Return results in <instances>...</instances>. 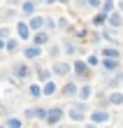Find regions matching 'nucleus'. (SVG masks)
Listing matches in <instances>:
<instances>
[{
	"mask_svg": "<svg viewBox=\"0 0 123 128\" xmlns=\"http://www.w3.org/2000/svg\"><path fill=\"white\" fill-rule=\"evenodd\" d=\"M16 37H19V40H28V37H30V28H28L26 21H19V24H16Z\"/></svg>",
	"mask_w": 123,
	"mask_h": 128,
	"instance_id": "obj_19",
	"label": "nucleus"
},
{
	"mask_svg": "<svg viewBox=\"0 0 123 128\" xmlns=\"http://www.w3.org/2000/svg\"><path fill=\"white\" fill-rule=\"evenodd\" d=\"M42 2H47V5H53V2H56V0H42Z\"/></svg>",
	"mask_w": 123,
	"mask_h": 128,
	"instance_id": "obj_40",
	"label": "nucleus"
},
{
	"mask_svg": "<svg viewBox=\"0 0 123 128\" xmlns=\"http://www.w3.org/2000/svg\"><path fill=\"white\" fill-rule=\"evenodd\" d=\"M100 65H102V70H105L107 74L121 70V61H116V58H100Z\"/></svg>",
	"mask_w": 123,
	"mask_h": 128,
	"instance_id": "obj_9",
	"label": "nucleus"
},
{
	"mask_svg": "<svg viewBox=\"0 0 123 128\" xmlns=\"http://www.w3.org/2000/svg\"><path fill=\"white\" fill-rule=\"evenodd\" d=\"M5 51L7 54H16L19 51V40H7L5 42Z\"/></svg>",
	"mask_w": 123,
	"mask_h": 128,
	"instance_id": "obj_25",
	"label": "nucleus"
},
{
	"mask_svg": "<svg viewBox=\"0 0 123 128\" xmlns=\"http://www.w3.org/2000/svg\"><path fill=\"white\" fill-rule=\"evenodd\" d=\"M77 88H79L77 82H67V84L60 88V96H63V98H77Z\"/></svg>",
	"mask_w": 123,
	"mask_h": 128,
	"instance_id": "obj_16",
	"label": "nucleus"
},
{
	"mask_svg": "<svg viewBox=\"0 0 123 128\" xmlns=\"http://www.w3.org/2000/svg\"><path fill=\"white\" fill-rule=\"evenodd\" d=\"M105 128H112V126H105Z\"/></svg>",
	"mask_w": 123,
	"mask_h": 128,
	"instance_id": "obj_44",
	"label": "nucleus"
},
{
	"mask_svg": "<svg viewBox=\"0 0 123 128\" xmlns=\"http://www.w3.org/2000/svg\"><path fill=\"white\" fill-rule=\"evenodd\" d=\"M63 116H65V110H63V107H49V112H47V121H44V124L58 126L60 121H63Z\"/></svg>",
	"mask_w": 123,
	"mask_h": 128,
	"instance_id": "obj_5",
	"label": "nucleus"
},
{
	"mask_svg": "<svg viewBox=\"0 0 123 128\" xmlns=\"http://www.w3.org/2000/svg\"><path fill=\"white\" fill-rule=\"evenodd\" d=\"M88 7H93V10H100V5H102V0H86Z\"/></svg>",
	"mask_w": 123,
	"mask_h": 128,
	"instance_id": "obj_33",
	"label": "nucleus"
},
{
	"mask_svg": "<svg viewBox=\"0 0 123 128\" xmlns=\"http://www.w3.org/2000/svg\"><path fill=\"white\" fill-rule=\"evenodd\" d=\"M109 119H112V114L107 110H102V107L91 110V114H88V121L95 124V126H107V124H109Z\"/></svg>",
	"mask_w": 123,
	"mask_h": 128,
	"instance_id": "obj_3",
	"label": "nucleus"
},
{
	"mask_svg": "<svg viewBox=\"0 0 123 128\" xmlns=\"http://www.w3.org/2000/svg\"><path fill=\"white\" fill-rule=\"evenodd\" d=\"M56 93H58V86H56V82H53V79H49V82H44V84H42V96L51 98V96H56Z\"/></svg>",
	"mask_w": 123,
	"mask_h": 128,
	"instance_id": "obj_18",
	"label": "nucleus"
},
{
	"mask_svg": "<svg viewBox=\"0 0 123 128\" xmlns=\"http://www.w3.org/2000/svg\"><path fill=\"white\" fill-rule=\"evenodd\" d=\"M60 51H63V49H60L58 44H49V56H53V58H56V61H58V56H60Z\"/></svg>",
	"mask_w": 123,
	"mask_h": 128,
	"instance_id": "obj_30",
	"label": "nucleus"
},
{
	"mask_svg": "<svg viewBox=\"0 0 123 128\" xmlns=\"http://www.w3.org/2000/svg\"><path fill=\"white\" fill-rule=\"evenodd\" d=\"M100 35H102V40H107L112 47H119V37H116V30H114V28H105Z\"/></svg>",
	"mask_w": 123,
	"mask_h": 128,
	"instance_id": "obj_17",
	"label": "nucleus"
},
{
	"mask_svg": "<svg viewBox=\"0 0 123 128\" xmlns=\"http://www.w3.org/2000/svg\"><path fill=\"white\" fill-rule=\"evenodd\" d=\"M51 74H56V77H67V74H72V63L67 61H56L51 68Z\"/></svg>",
	"mask_w": 123,
	"mask_h": 128,
	"instance_id": "obj_6",
	"label": "nucleus"
},
{
	"mask_svg": "<svg viewBox=\"0 0 123 128\" xmlns=\"http://www.w3.org/2000/svg\"><path fill=\"white\" fill-rule=\"evenodd\" d=\"M23 116H26V119H35V107H28V110L23 112Z\"/></svg>",
	"mask_w": 123,
	"mask_h": 128,
	"instance_id": "obj_35",
	"label": "nucleus"
},
{
	"mask_svg": "<svg viewBox=\"0 0 123 128\" xmlns=\"http://www.w3.org/2000/svg\"><path fill=\"white\" fill-rule=\"evenodd\" d=\"M0 37H2V40L9 37V28H7V26H0Z\"/></svg>",
	"mask_w": 123,
	"mask_h": 128,
	"instance_id": "obj_34",
	"label": "nucleus"
},
{
	"mask_svg": "<svg viewBox=\"0 0 123 128\" xmlns=\"http://www.w3.org/2000/svg\"><path fill=\"white\" fill-rule=\"evenodd\" d=\"M74 33H77V35H74L77 40H86V37H88V30H86V28H77Z\"/></svg>",
	"mask_w": 123,
	"mask_h": 128,
	"instance_id": "obj_31",
	"label": "nucleus"
},
{
	"mask_svg": "<svg viewBox=\"0 0 123 128\" xmlns=\"http://www.w3.org/2000/svg\"><path fill=\"white\" fill-rule=\"evenodd\" d=\"M119 12L123 14V0H121V2H119Z\"/></svg>",
	"mask_w": 123,
	"mask_h": 128,
	"instance_id": "obj_39",
	"label": "nucleus"
},
{
	"mask_svg": "<svg viewBox=\"0 0 123 128\" xmlns=\"http://www.w3.org/2000/svg\"><path fill=\"white\" fill-rule=\"evenodd\" d=\"M60 49H63L67 56H77V54H79V47H77V42L72 40V37H65V42H63Z\"/></svg>",
	"mask_w": 123,
	"mask_h": 128,
	"instance_id": "obj_14",
	"label": "nucleus"
},
{
	"mask_svg": "<svg viewBox=\"0 0 123 128\" xmlns=\"http://www.w3.org/2000/svg\"><path fill=\"white\" fill-rule=\"evenodd\" d=\"M91 24H93L95 28H102V26L107 24V14H102V12H98V14H95V16H93V19H91Z\"/></svg>",
	"mask_w": 123,
	"mask_h": 128,
	"instance_id": "obj_22",
	"label": "nucleus"
},
{
	"mask_svg": "<svg viewBox=\"0 0 123 128\" xmlns=\"http://www.w3.org/2000/svg\"><path fill=\"white\" fill-rule=\"evenodd\" d=\"M107 105L121 107V105H123V93L121 91H109V93H107Z\"/></svg>",
	"mask_w": 123,
	"mask_h": 128,
	"instance_id": "obj_15",
	"label": "nucleus"
},
{
	"mask_svg": "<svg viewBox=\"0 0 123 128\" xmlns=\"http://www.w3.org/2000/svg\"><path fill=\"white\" fill-rule=\"evenodd\" d=\"M7 2H9V7L14 10V7H16V5H21V0H7Z\"/></svg>",
	"mask_w": 123,
	"mask_h": 128,
	"instance_id": "obj_36",
	"label": "nucleus"
},
{
	"mask_svg": "<svg viewBox=\"0 0 123 128\" xmlns=\"http://www.w3.org/2000/svg\"><path fill=\"white\" fill-rule=\"evenodd\" d=\"M35 74H37V79H40V84H44V82L51 79V70H47V68H37Z\"/></svg>",
	"mask_w": 123,
	"mask_h": 128,
	"instance_id": "obj_21",
	"label": "nucleus"
},
{
	"mask_svg": "<svg viewBox=\"0 0 123 128\" xmlns=\"http://www.w3.org/2000/svg\"><path fill=\"white\" fill-rule=\"evenodd\" d=\"M107 26L109 28H121L123 26V16H121V12H112V14H107Z\"/></svg>",
	"mask_w": 123,
	"mask_h": 128,
	"instance_id": "obj_13",
	"label": "nucleus"
},
{
	"mask_svg": "<svg viewBox=\"0 0 123 128\" xmlns=\"http://www.w3.org/2000/svg\"><path fill=\"white\" fill-rule=\"evenodd\" d=\"M0 56H2V54H0Z\"/></svg>",
	"mask_w": 123,
	"mask_h": 128,
	"instance_id": "obj_45",
	"label": "nucleus"
},
{
	"mask_svg": "<svg viewBox=\"0 0 123 128\" xmlns=\"http://www.w3.org/2000/svg\"><path fill=\"white\" fill-rule=\"evenodd\" d=\"M58 2H63V5H67V2H70V0H58Z\"/></svg>",
	"mask_w": 123,
	"mask_h": 128,
	"instance_id": "obj_42",
	"label": "nucleus"
},
{
	"mask_svg": "<svg viewBox=\"0 0 123 128\" xmlns=\"http://www.w3.org/2000/svg\"><path fill=\"white\" fill-rule=\"evenodd\" d=\"M26 24H28V28H30V33L44 30V16H37V14H35V16H30Z\"/></svg>",
	"mask_w": 123,
	"mask_h": 128,
	"instance_id": "obj_11",
	"label": "nucleus"
},
{
	"mask_svg": "<svg viewBox=\"0 0 123 128\" xmlns=\"http://www.w3.org/2000/svg\"><path fill=\"white\" fill-rule=\"evenodd\" d=\"M56 28H60V30H72L70 21H67V19H63V16H60V19L56 21Z\"/></svg>",
	"mask_w": 123,
	"mask_h": 128,
	"instance_id": "obj_29",
	"label": "nucleus"
},
{
	"mask_svg": "<svg viewBox=\"0 0 123 128\" xmlns=\"http://www.w3.org/2000/svg\"><path fill=\"white\" fill-rule=\"evenodd\" d=\"M5 128H23V121H21L19 116H7Z\"/></svg>",
	"mask_w": 123,
	"mask_h": 128,
	"instance_id": "obj_24",
	"label": "nucleus"
},
{
	"mask_svg": "<svg viewBox=\"0 0 123 128\" xmlns=\"http://www.w3.org/2000/svg\"><path fill=\"white\" fill-rule=\"evenodd\" d=\"M53 128H67V126H63V124H58V126H53Z\"/></svg>",
	"mask_w": 123,
	"mask_h": 128,
	"instance_id": "obj_41",
	"label": "nucleus"
},
{
	"mask_svg": "<svg viewBox=\"0 0 123 128\" xmlns=\"http://www.w3.org/2000/svg\"><path fill=\"white\" fill-rule=\"evenodd\" d=\"M5 42H7V40H2V37H0V54L5 51Z\"/></svg>",
	"mask_w": 123,
	"mask_h": 128,
	"instance_id": "obj_37",
	"label": "nucleus"
},
{
	"mask_svg": "<svg viewBox=\"0 0 123 128\" xmlns=\"http://www.w3.org/2000/svg\"><path fill=\"white\" fill-rule=\"evenodd\" d=\"M88 40L93 42V44H100V42H102V35H100V33H91V37H88Z\"/></svg>",
	"mask_w": 123,
	"mask_h": 128,
	"instance_id": "obj_32",
	"label": "nucleus"
},
{
	"mask_svg": "<svg viewBox=\"0 0 123 128\" xmlns=\"http://www.w3.org/2000/svg\"><path fill=\"white\" fill-rule=\"evenodd\" d=\"M86 65L91 68V70H93V68H98V65H100V56H95V54H91V56L86 58Z\"/></svg>",
	"mask_w": 123,
	"mask_h": 128,
	"instance_id": "obj_28",
	"label": "nucleus"
},
{
	"mask_svg": "<svg viewBox=\"0 0 123 128\" xmlns=\"http://www.w3.org/2000/svg\"><path fill=\"white\" fill-rule=\"evenodd\" d=\"M72 74H74L79 82H84V84H86V82L91 79V74H93V72H91V68L86 65V61H79V58H77V61L72 63Z\"/></svg>",
	"mask_w": 123,
	"mask_h": 128,
	"instance_id": "obj_2",
	"label": "nucleus"
},
{
	"mask_svg": "<svg viewBox=\"0 0 123 128\" xmlns=\"http://www.w3.org/2000/svg\"><path fill=\"white\" fill-rule=\"evenodd\" d=\"M42 54H44V51H42L40 47H35V44H28V47L23 49V56L28 58V61H37Z\"/></svg>",
	"mask_w": 123,
	"mask_h": 128,
	"instance_id": "obj_12",
	"label": "nucleus"
},
{
	"mask_svg": "<svg viewBox=\"0 0 123 128\" xmlns=\"http://www.w3.org/2000/svg\"><path fill=\"white\" fill-rule=\"evenodd\" d=\"M30 37H33V44H35V47H40V49L47 47V44H51V35L47 30H37V33H33Z\"/></svg>",
	"mask_w": 123,
	"mask_h": 128,
	"instance_id": "obj_7",
	"label": "nucleus"
},
{
	"mask_svg": "<svg viewBox=\"0 0 123 128\" xmlns=\"http://www.w3.org/2000/svg\"><path fill=\"white\" fill-rule=\"evenodd\" d=\"M84 128H100V126H95V124H91V121H88V124L84 126Z\"/></svg>",
	"mask_w": 123,
	"mask_h": 128,
	"instance_id": "obj_38",
	"label": "nucleus"
},
{
	"mask_svg": "<svg viewBox=\"0 0 123 128\" xmlns=\"http://www.w3.org/2000/svg\"><path fill=\"white\" fill-rule=\"evenodd\" d=\"M0 128H5V124H2V126H0Z\"/></svg>",
	"mask_w": 123,
	"mask_h": 128,
	"instance_id": "obj_43",
	"label": "nucleus"
},
{
	"mask_svg": "<svg viewBox=\"0 0 123 128\" xmlns=\"http://www.w3.org/2000/svg\"><path fill=\"white\" fill-rule=\"evenodd\" d=\"M21 14L23 16H35L37 14V2L35 0H23L21 2Z\"/></svg>",
	"mask_w": 123,
	"mask_h": 128,
	"instance_id": "obj_10",
	"label": "nucleus"
},
{
	"mask_svg": "<svg viewBox=\"0 0 123 128\" xmlns=\"http://www.w3.org/2000/svg\"><path fill=\"white\" fill-rule=\"evenodd\" d=\"M47 112H49V107H35V119H40V121H47Z\"/></svg>",
	"mask_w": 123,
	"mask_h": 128,
	"instance_id": "obj_27",
	"label": "nucleus"
},
{
	"mask_svg": "<svg viewBox=\"0 0 123 128\" xmlns=\"http://www.w3.org/2000/svg\"><path fill=\"white\" fill-rule=\"evenodd\" d=\"M91 98H93V86L86 82V84H81L79 88H77V100L79 102H88Z\"/></svg>",
	"mask_w": 123,
	"mask_h": 128,
	"instance_id": "obj_8",
	"label": "nucleus"
},
{
	"mask_svg": "<svg viewBox=\"0 0 123 128\" xmlns=\"http://www.w3.org/2000/svg\"><path fill=\"white\" fill-rule=\"evenodd\" d=\"M28 96L35 98V100H37V98H42V84H30L28 86Z\"/></svg>",
	"mask_w": 123,
	"mask_h": 128,
	"instance_id": "obj_23",
	"label": "nucleus"
},
{
	"mask_svg": "<svg viewBox=\"0 0 123 128\" xmlns=\"http://www.w3.org/2000/svg\"><path fill=\"white\" fill-rule=\"evenodd\" d=\"M100 54H102V58H121V49L119 47H105L102 51H100Z\"/></svg>",
	"mask_w": 123,
	"mask_h": 128,
	"instance_id": "obj_20",
	"label": "nucleus"
},
{
	"mask_svg": "<svg viewBox=\"0 0 123 128\" xmlns=\"http://www.w3.org/2000/svg\"><path fill=\"white\" fill-rule=\"evenodd\" d=\"M100 12H102V14H112V12H114V0H102Z\"/></svg>",
	"mask_w": 123,
	"mask_h": 128,
	"instance_id": "obj_26",
	"label": "nucleus"
},
{
	"mask_svg": "<svg viewBox=\"0 0 123 128\" xmlns=\"http://www.w3.org/2000/svg\"><path fill=\"white\" fill-rule=\"evenodd\" d=\"M12 72H14V77H16L19 82H26L30 74H33V70H30L28 63H14L12 65Z\"/></svg>",
	"mask_w": 123,
	"mask_h": 128,
	"instance_id": "obj_4",
	"label": "nucleus"
},
{
	"mask_svg": "<svg viewBox=\"0 0 123 128\" xmlns=\"http://www.w3.org/2000/svg\"><path fill=\"white\" fill-rule=\"evenodd\" d=\"M65 114H67V119H70V121H77V124H81V121H86V114H88V105H86V102H79V100H77V102L72 105V107L65 112Z\"/></svg>",
	"mask_w": 123,
	"mask_h": 128,
	"instance_id": "obj_1",
	"label": "nucleus"
}]
</instances>
